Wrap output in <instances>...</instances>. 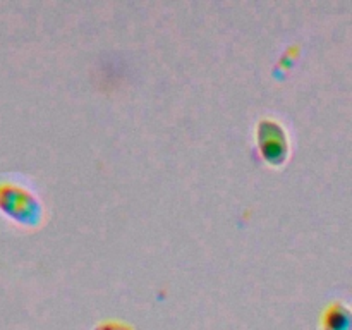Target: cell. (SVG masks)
<instances>
[{"label": "cell", "instance_id": "1", "mask_svg": "<svg viewBox=\"0 0 352 330\" xmlns=\"http://www.w3.org/2000/svg\"><path fill=\"white\" fill-rule=\"evenodd\" d=\"M0 210L23 226H36L41 220V203L30 189L16 182H0Z\"/></svg>", "mask_w": 352, "mask_h": 330}, {"label": "cell", "instance_id": "2", "mask_svg": "<svg viewBox=\"0 0 352 330\" xmlns=\"http://www.w3.org/2000/svg\"><path fill=\"white\" fill-rule=\"evenodd\" d=\"M256 141L263 160L270 165H280L289 155L287 131L274 119L260 120L256 127Z\"/></svg>", "mask_w": 352, "mask_h": 330}, {"label": "cell", "instance_id": "3", "mask_svg": "<svg viewBox=\"0 0 352 330\" xmlns=\"http://www.w3.org/2000/svg\"><path fill=\"white\" fill-rule=\"evenodd\" d=\"M322 330H352V309L344 302H330L320 320Z\"/></svg>", "mask_w": 352, "mask_h": 330}, {"label": "cell", "instance_id": "4", "mask_svg": "<svg viewBox=\"0 0 352 330\" xmlns=\"http://www.w3.org/2000/svg\"><path fill=\"white\" fill-rule=\"evenodd\" d=\"M93 330H134L133 327L127 325L126 322H119V320H103Z\"/></svg>", "mask_w": 352, "mask_h": 330}]
</instances>
